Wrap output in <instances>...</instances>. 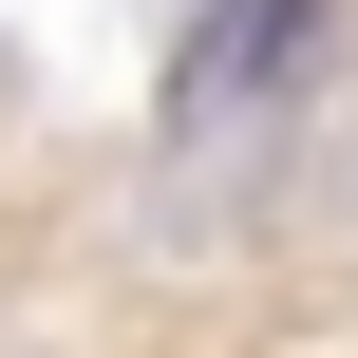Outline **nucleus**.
Instances as JSON below:
<instances>
[{"mask_svg":"<svg viewBox=\"0 0 358 358\" xmlns=\"http://www.w3.org/2000/svg\"><path fill=\"white\" fill-rule=\"evenodd\" d=\"M302 76H321V0H208V38L170 57V151H245Z\"/></svg>","mask_w":358,"mask_h":358,"instance_id":"obj_1","label":"nucleus"}]
</instances>
